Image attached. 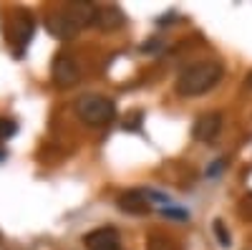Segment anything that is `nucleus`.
Here are the masks:
<instances>
[{
    "label": "nucleus",
    "mask_w": 252,
    "mask_h": 250,
    "mask_svg": "<svg viewBox=\"0 0 252 250\" xmlns=\"http://www.w3.org/2000/svg\"><path fill=\"white\" fill-rule=\"evenodd\" d=\"M15 134V124L10 119H0V142L3 139H10Z\"/></svg>",
    "instance_id": "obj_14"
},
{
    "label": "nucleus",
    "mask_w": 252,
    "mask_h": 250,
    "mask_svg": "<svg viewBox=\"0 0 252 250\" xmlns=\"http://www.w3.org/2000/svg\"><path fill=\"white\" fill-rule=\"evenodd\" d=\"M8 33L13 38V43L18 46V53L28 46V40L33 36V15L26 10H15V20L8 26Z\"/></svg>",
    "instance_id": "obj_7"
},
{
    "label": "nucleus",
    "mask_w": 252,
    "mask_h": 250,
    "mask_svg": "<svg viewBox=\"0 0 252 250\" xmlns=\"http://www.w3.org/2000/svg\"><path fill=\"white\" fill-rule=\"evenodd\" d=\"M73 111H76L78 121L89 124V127H103V124L114 121L116 104L103 94H81L73 101Z\"/></svg>",
    "instance_id": "obj_2"
},
{
    "label": "nucleus",
    "mask_w": 252,
    "mask_h": 250,
    "mask_svg": "<svg viewBox=\"0 0 252 250\" xmlns=\"http://www.w3.org/2000/svg\"><path fill=\"white\" fill-rule=\"evenodd\" d=\"M89 250H124L121 248V238L114 227H98V230L89 233L83 238Z\"/></svg>",
    "instance_id": "obj_8"
},
{
    "label": "nucleus",
    "mask_w": 252,
    "mask_h": 250,
    "mask_svg": "<svg viewBox=\"0 0 252 250\" xmlns=\"http://www.w3.org/2000/svg\"><path fill=\"white\" fill-rule=\"evenodd\" d=\"M161 215H164V217H177V220H187V217H189L184 210H174V207H164Z\"/></svg>",
    "instance_id": "obj_16"
},
{
    "label": "nucleus",
    "mask_w": 252,
    "mask_h": 250,
    "mask_svg": "<svg viewBox=\"0 0 252 250\" xmlns=\"http://www.w3.org/2000/svg\"><path fill=\"white\" fill-rule=\"evenodd\" d=\"M222 127H224V116L220 111H209V114H202L197 121H194V129H192V137L197 142H215L220 134H222Z\"/></svg>",
    "instance_id": "obj_5"
},
{
    "label": "nucleus",
    "mask_w": 252,
    "mask_h": 250,
    "mask_svg": "<svg viewBox=\"0 0 252 250\" xmlns=\"http://www.w3.org/2000/svg\"><path fill=\"white\" fill-rule=\"evenodd\" d=\"M141 116H144L141 111H134L129 119L124 121V129H129V132H139V127H141Z\"/></svg>",
    "instance_id": "obj_15"
},
{
    "label": "nucleus",
    "mask_w": 252,
    "mask_h": 250,
    "mask_svg": "<svg viewBox=\"0 0 252 250\" xmlns=\"http://www.w3.org/2000/svg\"><path fill=\"white\" fill-rule=\"evenodd\" d=\"M222 76H224V66L220 61H194V64H189L187 69L179 71L174 89L184 99H194L212 91L222 81Z\"/></svg>",
    "instance_id": "obj_1"
},
{
    "label": "nucleus",
    "mask_w": 252,
    "mask_h": 250,
    "mask_svg": "<svg viewBox=\"0 0 252 250\" xmlns=\"http://www.w3.org/2000/svg\"><path fill=\"white\" fill-rule=\"evenodd\" d=\"M124 23H126V15H124L121 8L114 5V3L101 5V8L96 10V26H98L101 31H119Z\"/></svg>",
    "instance_id": "obj_9"
},
{
    "label": "nucleus",
    "mask_w": 252,
    "mask_h": 250,
    "mask_svg": "<svg viewBox=\"0 0 252 250\" xmlns=\"http://www.w3.org/2000/svg\"><path fill=\"white\" fill-rule=\"evenodd\" d=\"M46 28H48V33L56 36L58 40H71V38L81 31V26L76 23L73 15H71L66 8L53 10V13L46 18Z\"/></svg>",
    "instance_id": "obj_4"
},
{
    "label": "nucleus",
    "mask_w": 252,
    "mask_h": 250,
    "mask_svg": "<svg viewBox=\"0 0 252 250\" xmlns=\"http://www.w3.org/2000/svg\"><path fill=\"white\" fill-rule=\"evenodd\" d=\"M66 10L73 15V20H76L81 28L96 26V10H98V5L83 3V0H73V3H66Z\"/></svg>",
    "instance_id": "obj_10"
},
{
    "label": "nucleus",
    "mask_w": 252,
    "mask_h": 250,
    "mask_svg": "<svg viewBox=\"0 0 252 250\" xmlns=\"http://www.w3.org/2000/svg\"><path fill=\"white\" fill-rule=\"evenodd\" d=\"M215 235H217V240H220V245H229V233H227V227H224V222L222 220H215Z\"/></svg>",
    "instance_id": "obj_12"
},
{
    "label": "nucleus",
    "mask_w": 252,
    "mask_h": 250,
    "mask_svg": "<svg viewBox=\"0 0 252 250\" xmlns=\"http://www.w3.org/2000/svg\"><path fill=\"white\" fill-rule=\"evenodd\" d=\"M240 215L245 220H252V192H247L242 200H240Z\"/></svg>",
    "instance_id": "obj_13"
},
{
    "label": "nucleus",
    "mask_w": 252,
    "mask_h": 250,
    "mask_svg": "<svg viewBox=\"0 0 252 250\" xmlns=\"http://www.w3.org/2000/svg\"><path fill=\"white\" fill-rule=\"evenodd\" d=\"M51 78L58 89H71L76 86V83L81 81V66H78V61L66 53V51H61L56 53L53 58V66H51Z\"/></svg>",
    "instance_id": "obj_3"
},
{
    "label": "nucleus",
    "mask_w": 252,
    "mask_h": 250,
    "mask_svg": "<svg viewBox=\"0 0 252 250\" xmlns=\"http://www.w3.org/2000/svg\"><path fill=\"white\" fill-rule=\"evenodd\" d=\"M224 164H227L224 159H217V162H215V164H212V167H209V170H207V175H209V177H215V175H220V172L224 170Z\"/></svg>",
    "instance_id": "obj_17"
},
{
    "label": "nucleus",
    "mask_w": 252,
    "mask_h": 250,
    "mask_svg": "<svg viewBox=\"0 0 252 250\" xmlns=\"http://www.w3.org/2000/svg\"><path fill=\"white\" fill-rule=\"evenodd\" d=\"M116 205H119V210L126 213V215H149L152 213L149 192H144V190H126L124 195H119Z\"/></svg>",
    "instance_id": "obj_6"
},
{
    "label": "nucleus",
    "mask_w": 252,
    "mask_h": 250,
    "mask_svg": "<svg viewBox=\"0 0 252 250\" xmlns=\"http://www.w3.org/2000/svg\"><path fill=\"white\" fill-rule=\"evenodd\" d=\"M146 250H182V245L164 233H152L146 240Z\"/></svg>",
    "instance_id": "obj_11"
},
{
    "label": "nucleus",
    "mask_w": 252,
    "mask_h": 250,
    "mask_svg": "<svg viewBox=\"0 0 252 250\" xmlns=\"http://www.w3.org/2000/svg\"><path fill=\"white\" fill-rule=\"evenodd\" d=\"M245 86H247V89H252V71L245 76Z\"/></svg>",
    "instance_id": "obj_18"
}]
</instances>
